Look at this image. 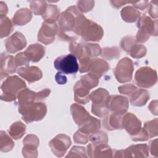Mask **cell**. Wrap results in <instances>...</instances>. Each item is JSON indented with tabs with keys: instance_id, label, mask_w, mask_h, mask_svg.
Masks as SVG:
<instances>
[{
	"instance_id": "obj_28",
	"label": "cell",
	"mask_w": 158,
	"mask_h": 158,
	"mask_svg": "<svg viewBox=\"0 0 158 158\" xmlns=\"http://www.w3.org/2000/svg\"><path fill=\"white\" fill-rule=\"evenodd\" d=\"M121 15L124 21L133 22L139 18L140 12L133 6H127L122 9Z\"/></svg>"
},
{
	"instance_id": "obj_38",
	"label": "cell",
	"mask_w": 158,
	"mask_h": 158,
	"mask_svg": "<svg viewBox=\"0 0 158 158\" xmlns=\"http://www.w3.org/2000/svg\"><path fill=\"white\" fill-rule=\"evenodd\" d=\"M85 47L89 57L97 56L101 53V48L97 44H85Z\"/></svg>"
},
{
	"instance_id": "obj_1",
	"label": "cell",
	"mask_w": 158,
	"mask_h": 158,
	"mask_svg": "<svg viewBox=\"0 0 158 158\" xmlns=\"http://www.w3.org/2000/svg\"><path fill=\"white\" fill-rule=\"evenodd\" d=\"M75 34L81 36L85 41H98L102 38L104 33L98 24L87 19L81 14L77 19Z\"/></svg>"
},
{
	"instance_id": "obj_2",
	"label": "cell",
	"mask_w": 158,
	"mask_h": 158,
	"mask_svg": "<svg viewBox=\"0 0 158 158\" xmlns=\"http://www.w3.org/2000/svg\"><path fill=\"white\" fill-rule=\"evenodd\" d=\"M81 14L80 10L75 6H71L62 12L59 20L60 30L58 35L59 38L67 41V32L72 31L75 33L77 19Z\"/></svg>"
},
{
	"instance_id": "obj_33",
	"label": "cell",
	"mask_w": 158,
	"mask_h": 158,
	"mask_svg": "<svg viewBox=\"0 0 158 158\" xmlns=\"http://www.w3.org/2000/svg\"><path fill=\"white\" fill-rule=\"evenodd\" d=\"M14 146V142L8 136L6 132L1 131V151L7 152L10 151Z\"/></svg>"
},
{
	"instance_id": "obj_14",
	"label": "cell",
	"mask_w": 158,
	"mask_h": 158,
	"mask_svg": "<svg viewBox=\"0 0 158 158\" xmlns=\"http://www.w3.org/2000/svg\"><path fill=\"white\" fill-rule=\"evenodd\" d=\"M122 128L131 136V139L135 137L141 130V122L131 113H127L122 117Z\"/></svg>"
},
{
	"instance_id": "obj_20",
	"label": "cell",
	"mask_w": 158,
	"mask_h": 158,
	"mask_svg": "<svg viewBox=\"0 0 158 158\" xmlns=\"http://www.w3.org/2000/svg\"><path fill=\"white\" fill-rule=\"evenodd\" d=\"M23 148L22 152L24 157H26L27 154H28L27 157H30V153L32 154L33 157H37L35 154L38 153L37 147L39 144L38 138L33 135H28L23 141Z\"/></svg>"
},
{
	"instance_id": "obj_44",
	"label": "cell",
	"mask_w": 158,
	"mask_h": 158,
	"mask_svg": "<svg viewBox=\"0 0 158 158\" xmlns=\"http://www.w3.org/2000/svg\"><path fill=\"white\" fill-rule=\"evenodd\" d=\"M149 13L152 18L157 17V1H151L149 6Z\"/></svg>"
},
{
	"instance_id": "obj_30",
	"label": "cell",
	"mask_w": 158,
	"mask_h": 158,
	"mask_svg": "<svg viewBox=\"0 0 158 158\" xmlns=\"http://www.w3.org/2000/svg\"><path fill=\"white\" fill-rule=\"evenodd\" d=\"M26 126L21 122L18 121L14 123L9 128L8 131L9 135L15 139L20 138L25 133Z\"/></svg>"
},
{
	"instance_id": "obj_8",
	"label": "cell",
	"mask_w": 158,
	"mask_h": 158,
	"mask_svg": "<svg viewBox=\"0 0 158 158\" xmlns=\"http://www.w3.org/2000/svg\"><path fill=\"white\" fill-rule=\"evenodd\" d=\"M156 71L148 67L140 68L135 76V81L137 86L142 88H150L157 82Z\"/></svg>"
},
{
	"instance_id": "obj_12",
	"label": "cell",
	"mask_w": 158,
	"mask_h": 158,
	"mask_svg": "<svg viewBox=\"0 0 158 158\" xmlns=\"http://www.w3.org/2000/svg\"><path fill=\"white\" fill-rule=\"evenodd\" d=\"M128 107V100L122 96H110L107 102V108L112 113L123 115Z\"/></svg>"
},
{
	"instance_id": "obj_39",
	"label": "cell",
	"mask_w": 158,
	"mask_h": 158,
	"mask_svg": "<svg viewBox=\"0 0 158 158\" xmlns=\"http://www.w3.org/2000/svg\"><path fill=\"white\" fill-rule=\"evenodd\" d=\"M136 44V41L132 36H126L122 40L120 45L121 47L127 52H129L130 49Z\"/></svg>"
},
{
	"instance_id": "obj_22",
	"label": "cell",
	"mask_w": 158,
	"mask_h": 158,
	"mask_svg": "<svg viewBox=\"0 0 158 158\" xmlns=\"http://www.w3.org/2000/svg\"><path fill=\"white\" fill-rule=\"evenodd\" d=\"M89 90L90 89L82 84L80 81H78L73 88L75 101L84 104L87 103L89 100Z\"/></svg>"
},
{
	"instance_id": "obj_45",
	"label": "cell",
	"mask_w": 158,
	"mask_h": 158,
	"mask_svg": "<svg viewBox=\"0 0 158 158\" xmlns=\"http://www.w3.org/2000/svg\"><path fill=\"white\" fill-rule=\"evenodd\" d=\"M55 78H56V81H57V83L59 85H64L67 82V78L65 75H62V73L61 72H58L56 73V76H55Z\"/></svg>"
},
{
	"instance_id": "obj_29",
	"label": "cell",
	"mask_w": 158,
	"mask_h": 158,
	"mask_svg": "<svg viewBox=\"0 0 158 158\" xmlns=\"http://www.w3.org/2000/svg\"><path fill=\"white\" fill-rule=\"evenodd\" d=\"M59 17V10L56 5L49 4L48 5V7L46 12L43 15V18L44 22L48 23H55Z\"/></svg>"
},
{
	"instance_id": "obj_19",
	"label": "cell",
	"mask_w": 158,
	"mask_h": 158,
	"mask_svg": "<svg viewBox=\"0 0 158 158\" xmlns=\"http://www.w3.org/2000/svg\"><path fill=\"white\" fill-rule=\"evenodd\" d=\"M18 73L29 83L40 80L43 76L41 70L34 66L20 67L18 70Z\"/></svg>"
},
{
	"instance_id": "obj_10",
	"label": "cell",
	"mask_w": 158,
	"mask_h": 158,
	"mask_svg": "<svg viewBox=\"0 0 158 158\" xmlns=\"http://www.w3.org/2000/svg\"><path fill=\"white\" fill-rule=\"evenodd\" d=\"M71 144L70 138L65 135H57L49 142V146L53 153L57 157H62Z\"/></svg>"
},
{
	"instance_id": "obj_41",
	"label": "cell",
	"mask_w": 158,
	"mask_h": 158,
	"mask_svg": "<svg viewBox=\"0 0 158 158\" xmlns=\"http://www.w3.org/2000/svg\"><path fill=\"white\" fill-rule=\"evenodd\" d=\"M94 4V1H78L77 5L80 11L86 12L91 10Z\"/></svg>"
},
{
	"instance_id": "obj_17",
	"label": "cell",
	"mask_w": 158,
	"mask_h": 158,
	"mask_svg": "<svg viewBox=\"0 0 158 158\" xmlns=\"http://www.w3.org/2000/svg\"><path fill=\"white\" fill-rule=\"evenodd\" d=\"M87 152L90 157H93L96 154V157H112V149L106 143H91L87 146Z\"/></svg>"
},
{
	"instance_id": "obj_21",
	"label": "cell",
	"mask_w": 158,
	"mask_h": 158,
	"mask_svg": "<svg viewBox=\"0 0 158 158\" xmlns=\"http://www.w3.org/2000/svg\"><path fill=\"white\" fill-rule=\"evenodd\" d=\"M28 59L33 62H38L45 54V49L40 44H33L23 52Z\"/></svg>"
},
{
	"instance_id": "obj_15",
	"label": "cell",
	"mask_w": 158,
	"mask_h": 158,
	"mask_svg": "<svg viewBox=\"0 0 158 158\" xmlns=\"http://www.w3.org/2000/svg\"><path fill=\"white\" fill-rule=\"evenodd\" d=\"M71 112L74 121L80 127L89 123L94 119L84 107L77 104L71 106Z\"/></svg>"
},
{
	"instance_id": "obj_24",
	"label": "cell",
	"mask_w": 158,
	"mask_h": 158,
	"mask_svg": "<svg viewBox=\"0 0 158 158\" xmlns=\"http://www.w3.org/2000/svg\"><path fill=\"white\" fill-rule=\"evenodd\" d=\"M17 66L15 64L14 57L12 56L4 55L1 54V73H3L6 76L8 75L9 73H14L16 70Z\"/></svg>"
},
{
	"instance_id": "obj_18",
	"label": "cell",
	"mask_w": 158,
	"mask_h": 158,
	"mask_svg": "<svg viewBox=\"0 0 158 158\" xmlns=\"http://www.w3.org/2000/svg\"><path fill=\"white\" fill-rule=\"evenodd\" d=\"M109 69V64L101 59H91L89 72V74L98 79Z\"/></svg>"
},
{
	"instance_id": "obj_3",
	"label": "cell",
	"mask_w": 158,
	"mask_h": 158,
	"mask_svg": "<svg viewBox=\"0 0 158 158\" xmlns=\"http://www.w3.org/2000/svg\"><path fill=\"white\" fill-rule=\"evenodd\" d=\"M19 111L22 115V119L27 123L41 120L46 115V105L38 102H30L19 105Z\"/></svg>"
},
{
	"instance_id": "obj_35",
	"label": "cell",
	"mask_w": 158,
	"mask_h": 158,
	"mask_svg": "<svg viewBox=\"0 0 158 158\" xmlns=\"http://www.w3.org/2000/svg\"><path fill=\"white\" fill-rule=\"evenodd\" d=\"M144 129L146 131L149 138H152L157 135V119L146 122Z\"/></svg>"
},
{
	"instance_id": "obj_46",
	"label": "cell",
	"mask_w": 158,
	"mask_h": 158,
	"mask_svg": "<svg viewBox=\"0 0 158 158\" xmlns=\"http://www.w3.org/2000/svg\"><path fill=\"white\" fill-rule=\"evenodd\" d=\"M149 2L148 1H135L133 2V4H134V6L139 9H145L147 6L148 5Z\"/></svg>"
},
{
	"instance_id": "obj_36",
	"label": "cell",
	"mask_w": 158,
	"mask_h": 158,
	"mask_svg": "<svg viewBox=\"0 0 158 158\" xmlns=\"http://www.w3.org/2000/svg\"><path fill=\"white\" fill-rule=\"evenodd\" d=\"M146 49L143 45H137L135 44L129 51L130 56L134 58H140L146 54Z\"/></svg>"
},
{
	"instance_id": "obj_11",
	"label": "cell",
	"mask_w": 158,
	"mask_h": 158,
	"mask_svg": "<svg viewBox=\"0 0 158 158\" xmlns=\"http://www.w3.org/2000/svg\"><path fill=\"white\" fill-rule=\"evenodd\" d=\"M49 94L50 90L48 88L38 93H35L28 88H25L22 89L18 94L19 102V104H22L30 102H38L48 97Z\"/></svg>"
},
{
	"instance_id": "obj_7",
	"label": "cell",
	"mask_w": 158,
	"mask_h": 158,
	"mask_svg": "<svg viewBox=\"0 0 158 158\" xmlns=\"http://www.w3.org/2000/svg\"><path fill=\"white\" fill-rule=\"evenodd\" d=\"M54 65L56 69L65 74H75L79 70L77 59L72 54L58 57L54 60Z\"/></svg>"
},
{
	"instance_id": "obj_32",
	"label": "cell",
	"mask_w": 158,
	"mask_h": 158,
	"mask_svg": "<svg viewBox=\"0 0 158 158\" xmlns=\"http://www.w3.org/2000/svg\"><path fill=\"white\" fill-rule=\"evenodd\" d=\"M13 27L10 20L6 16L1 17V38L9 35L12 31Z\"/></svg>"
},
{
	"instance_id": "obj_25",
	"label": "cell",
	"mask_w": 158,
	"mask_h": 158,
	"mask_svg": "<svg viewBox=\"0 0 158 158\" xmlns=\"http://www.w3.org/2000/svg\"><path fill=\"white\" fill-rule=\"evenodd\" d=\"M122 115L112 113L110 115L107 116L103 121V126L108 130L122 128Z\"/></svg>"
},
{
	"instance_id": "obj_9",
	"label": "cell",
	"mask_w": 158,
	"mask_h": 158,
	"mask_svg": "<svg viewBox=\"0 0 158 158\" xmlns=\"http://www.w3.org/2000/svg\"><path fill=\"white\" fill-rule=\"evenodd\" d=\"M133 69L131 60L128 57H124L118 62L114 70L115 76L120 83L129 81L132 79Z\"/></svg>"
},
{
	"instance_id": "obj_26",
	"label": "cell",
	"mask_w": 158,
	"mask_h": 158,
	"mask_svg": "<svg viewBox=\"0 0 158 158\" xmlns=\"http://www.w3.org/2000/svg\"><path fill=\"white\" fill-rule=\"evenodd\" d=\"M122 153L127 154L125 157H128L130 154L131 157H147L148 156V146L146 144H139L131 146L125 150H120Z\"/></svg>"
},
{
	"instance_id": "obj_27",
	"label": "cell",
	"mask_w": 158,
	"mask_h": 158,
	"mask_svg": "<svg viewBox=\"0 0 158 158\" xmlns=\"http://www.w3.org/2000/svg\"><path fill=\"white\" fill-rule=\"evenodd\" d=\"M31 17V13L29 9H21L14 14L13 22L17 25H23L30 21Z\"/></svg>"
},
{
	"instance_id": "obj_6",
	"label": "cell",
	"mask_w": 158,
	"mask_h": 158,
	"mask_svg": "<svg viewBox=\"0 0 158 158\" xmlns=\"http://www.w3.org/2000/svg\"><path fill=\"white\" fill-rule=\"evenodd\" d=\"M157 20L154 21L149 17L143 14L138 20L137 27L139 28L136 35V41L139 43H144L147 41L149 35L157 36Z\"/></svg>"
},
{
	"instance_id": "obj_23",
	"label": "cell",
	"mask_w": 158,
	"mask_h": 158,
	"mask_svg": "<svg viewBox=\"0 0 158 158\" xmlns=\"http://www.w3.org/2000/svg\"><path fill=\"white\" fill-rule=\"evenodd\" d=\"M130 102L136 106L144 105L149 98V92L145 89H136L130 95Z\"/></svg>"
},
{
	"instance_id": "obj_48",
	"label": "cell",
	"mask_w": 158,
	"mask_h": 158,
	"mask_svg": "<svg viewBox=\"0 0 158 158\" xmlns=\"http://www.w3.org/2000/svg\"><path fill=\"white\" fill-rule=\"evenodd\" d=\"M111 3H113V6L116 7H119L120 6L126 4V3H131L132 2H125V1H110Z\"/></svg>"
},
{
	"instance_id": "obj_40",
	"label": "cell",
	"mask_w": 158,
	"mask_h": 158,
	"mask_svg": "<svg viewBox=\"0 0 158 158\" xmlns=\"http://www.w3.org/2000/svg\"><path fill=\"white\" fill-rule=\"evenodd\" d=\"M29 61L30 60L28 59V57H27V56L25 54L24 52H20L17 54L14 59V62L16 66L22 65H28Z\"/></svg>"
},
{
	"instance_id": "obj_5",
	"label": "cell",
	"mask_w": 158,
	"mask_h": 158,
	"mask_svg": "<svg viewBox=\"0 0 158 158\" xmlns=\"http://www.w3.org/2000/svg\"><path fill=\"white\" fill-rule=\"evenodd\" d=\"M109 97V93L105 89L99 88L93 91L89 95V98L93 102L91 112L100 117L109 114L107 108V102Z\"/></svg>"
},
{
	"instance_id": "obj_47",
	"label": "cell",
	"mask_w": 158,
	"mask_h": 158,
	"mask_svg": "<svg viewBox=\"0 0 158 158\" xmlns=\"http://www.w3.org/2000/svg\"><path fill=\"white\" fill-rule=\"evenodd\" d=\"M150 148L151 152L152 155H155L157 154V139L152 141L150 143Z\"/></svg>"
},
{
	"instance_id": "obj_31",
	"label": "cell",
	"mask_w": 158,
	"mask_h": 158,
	"mask_svg": "<svg viewBox=\"0 0 158 158\" xmlns=\"http://www.w3.org/2000/svg\"><path fill=\"white\" fill-rule=\"evenodd\" d=\"M30 7L35 15H44L46 11L48 4L46 1H30Z\"/></svg>"
},
{
	"instance_id": "obj_43",
	"label": "cell",
	"mask_w": 158,
	"mask_h": 158,
	"mask_svg": "<svg viewBox=\"0 0 158 158\" xmlns=\"http://www.w3.org/2000/svg\"><path fill=\"white\" fill-rule=\"evenodd\" d=\"M88 136L80 132V131H77L75 135H73V139L75 142L80 143V144H85L88 142Z\"/></svg>"
},
{
	"instance_id": "obj_13",
	"label": "cell",
	"mask_w": 158,
	"mask_h": 158,
	"mask_svg": "<svg viewBox=\"0 0 158 158\" xmlns=\"http://www.w3.org/2000/svg\"><path fill=\"white\" fill-rule=\"evenodd\" d=\"M58 31V27L55 23L44 22L38 35V40L45 44L51 43L55 39Z\"/></svg>"
},
{
	"instance_id": "obj_4",
	"label": "cell",
	"mask_w": 158,
	"mask_h": 158,
	"mask_svg": "<svg viewBox=\"0 0 158 158\" xmlns=\"http://www.w3.org/2000/svg\"><path fill=\"white\" fill-rule=\"evenodd\" d=\"M25 86V81L18 77L11 76L8 77L1 85V99L6 101L15 100L16 96Z\"/></svg>"
},
{
	"instance_id": "obj_37",
	"label": "cell",
	"mask_w": 158,
	"mask_h": 158,
	"mask_svg": "<svg viewBox=\"0 0 158 158\" xmlns=\"http://www.w3.org/2000/svg\"><path fill=\"white\" fill-rule=\"evenodd\" d=\"M120 56V51L117 47L105 48L103 51L102 56L106 59H111L113 58H117Z\"/></svg>"
},
{
	"instance_id": "obj_16",
	"label": "cell",
	"mask_w": 158,
	"mask_h": 158,
	"mask_svg": "<svg viewBox=\"0 0 158 158\" xmlns=\"http://www.w3.org/2000/svg\"><path fill=\"white\" fill-rule=\"evenodd\" d=\"M26 44L25 38L20 32H15L5 41L6 49L9 53H14L23 49Z\"/></svg>"
},
{
	"instance_id": "obj_34",
	"label": "cell",
	"mask_w": 158,
	"mask_h": 158,
	"mask_svg": "<svg viewBox=\"0 0 158 158\" xmlns=\"http://www.w3.org/2000/svg\"><path fill=\"white\" fill-rule=\"evenodd\" d=\"M89 140L94 144L99 143H107V136L106 133L102 131H97L94 133H91L89 137Z\"/></svg>"
},
{
	"instance_id": "obj_42",
	"label": "cell",
	"mask_w": 158,
	"mask_h": 158,
	"mask_svg": "<svg viewBox=\"0 0 158 158\" xmlns=\"http://www.w3.org/2000/svg\"><path fill=\"white\" fill-rule=\"evenodd\" d=\"M136 89V87L135 86L133 85L127 84V85L120 86L118 88V91H120V93L130 96Z\"/></svg>"
}]
</instances>
